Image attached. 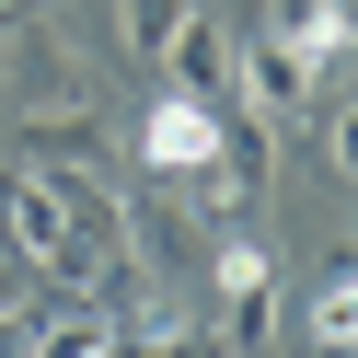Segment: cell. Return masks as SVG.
<instances>
[{
	"label": "cell",
	"mask_w": 358,
	"mask_h": 358,
	"mask_svg": "<svg viewBox=\"0 0 358 358\" xmlns=\"http://www.w3.org/2000/svg\"><path fill=\"white\" fill-rule=\"evenodd\" d=\"M185 12H196V0H116V47L139 58V70H162V47H173Z\"/></svg>",
	"instance_id": "9"
},
{
	"label": "cell",
	"mask_w": 358,
	"mask_h": 358,
	"mask_svg": "<svg viewBox=\"0 0 358 358\" xmlns=\"http://www.w3.org/2000/svg\"><path fill=\"white\" fill-rule=\"evenodd\" d=\"M243 358H289V347H278V335H266V347H243Z\"/></svg>",
	"instance_id": "11"
},
{
	"label": "cell",
	"mask_w": 358,
	"mask_h": 358,
	"mask_svg": "<svg viewBox=\"0 0 358 358\" xmlns=\"http://www.w3.org/2000/svg\"><path fill=\"white\" fill-rule=\"evenodd\" d=\"M0 255H24L35 278L81 289V255H70V208H58V173H47V162H12V150H0Z\"/></svg>",
	"instance_id": "1"
},
{
	"label": "cell",
	"mask_w": 358,
	"mask_h": 358,
	"mask_svg": "<svg viewBox=\"0 0 358 358\" xmlns=\"http://www.w3.org/2000/svg\"><path fill=\"white\" fill-rule=\"evenodd\" d=\"M0 35H24V12H0Z\"/></svg>",
	"instance_id": "12"
},
{
	"label": "cell",
	"mask_w": 358,
	"mask_h": 358,
	"mask_svg": "<svg viewBox=\"0 0 358 358\" xmlns=\"http://www.w3.org/2000/svg\"><path fill=\"white\" fill-rule=\"evenodd\" d=\"M162 81H173V93H196V104H231V35H220V12H185V24H173Z\"/></svg>",
	"instance_id": "5"
},
{
	"label": "cell",
	"mask_w": 358,
	"mask_h": 358,
	"mask_svg": "<svg viewBox=\"0 0 358 358\" xmlns=\"http://www.w3.org/2000/svg\"><path fill=\"white\" fill-rule=\"evenodd\" d=\"M266 24H278L312 70H335V58H347V35H358V0H289V12H266Z\"/></svg>",
	"instance_id": "8"
},
{
	"label": "cell",
	"mask_w": 358,
	"mask_h": 358,
	"mask_svg": "<svg viewBox=\"0 0 358 358\" xmlns=\"http://www.w3.org/2000/svg\"><path fill=\"white\" fill-rule=\"evenodd\" d=\"M93 150H104L93 93H81V104H24V139H12V162H93Z\"/></svg>",
	"instance_id": "6"
},
{
	"label": "cell",
	"mask_w": 358,
	"mask_h": 358,
	"mask_svg": "<svg viewBox=\"0 0 358 358\" xmlns=\"http://www.w3.org/2000/svg\"><path fill=\"white\" fill-rule=\"evenodd\" d=\"M231 104H255V127H278V116H312L324 104V70H312L301 47H289L278 24H255L231 47Z\"/></svg>",
	"instance_id": "2"
},
{
	"label": "cell",
	"mask_w": 358,
	"mask_h": 358,
	"mask_svg": "<svg viewBox=\"0 0 358 358\" xmlns=\"http://www.w3.org/2000/svg\"><path fill=\"white\" fill-rule=\"evenodd\" d=\"M12 324H35V266L24 255H0V335H12Z\"/></svg>",
	"instance_id": "10"
},
{
	"label": "cell",
	"mask_w": 358,
	"mask_h": 358,
	"mask_svg": "<svg viewBox=\"0 0 358 358\" xmlns=\"http://www.w3.org/2000/svg\"><path fill=\"white\" fill-rule=\"evenodd\" d=\"M0 12H35V0H0Z\"/></svg>",
	"instance_id": "13"
},
{
	"label": "cell",
	"mask_w": 358,
	"mask_h": 358,
	"mask_svg": "<svg viewBox=\"0 0 358 358\" xmlns=\"http://www.w3.org/2000/svg\"><path fill=\"white\" fill-rule=\"evenodd\" d=\"M127 139H139V173H173V185H185L196 162H220V139H231V127H220V104H196V93H150L139 104V127H127Z\"/></svg>",
	"instance_id": "4"
},
{
	"label": "cell",
	"mask_w": 358,
	"mask_h": 358,
	"mask_svg": "<svg viewBox=\"0 0 358 358\" xmlns=\"http://www.w3.org/2000/svg\"><path fill=\"white\" fill-rule=\"evenodd\" d=\"M301 335H312L324 358H347V347H358V266H347V255L312 278V301H301Z\"/></svg>",
	"instance_id": "7"
},
{
	"label": "cell",
	"mask_w": 358,
	"mask_h": 358,
	"mask_svg": "<svg viewBox=\"0 0 358 358\" xmlns=\"http://www.w3.org/2000/svg\"><path fill=\"white\" fill-rule=\"evenodd\" d=\"M208 289H220V347H231V358L266 347V335H278V312H289V301H278V266H266V243H243V231L208 255Z\"/></svg>",
	"instance_id": "3"
}]
</instances>
